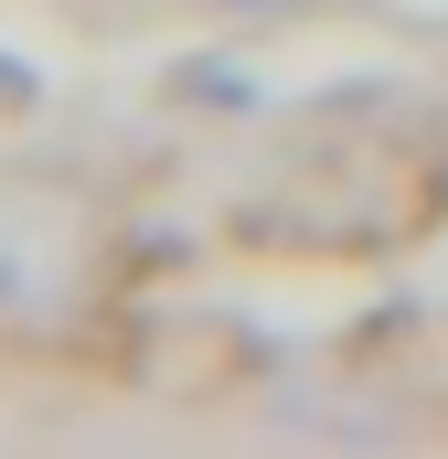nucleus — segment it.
Returning a JSON list of instances; mask_svg holds the SVG:
<instances>
[{"label": "nucleus", "instance_id": "obj_2", "mask_svg": "<svg viewBox=\"0 0 448 459\" xmlns=\"http://www.w3.org/2000/svg\"><path fill=\"white\" fill-rule=\"evenodd\" d=\"M224 11H289V0H224Z\"/></svg>", "mask_w": 448, "mask_h": 459}, {"label": "nucleus", "instance_id": "obj_1", "mask_svg": "<svg viewBox=\"0 0 448 459\" xmlns=\"http://www.w3.org/2000/svg\"><path fill=\"white\" fill-rule=\"evenodd\" d=\"M86 289V214L43 182H0V310L43 321Z\"/></svg>", "mask_w": 448, "mask_h": 459}]
</instances>
